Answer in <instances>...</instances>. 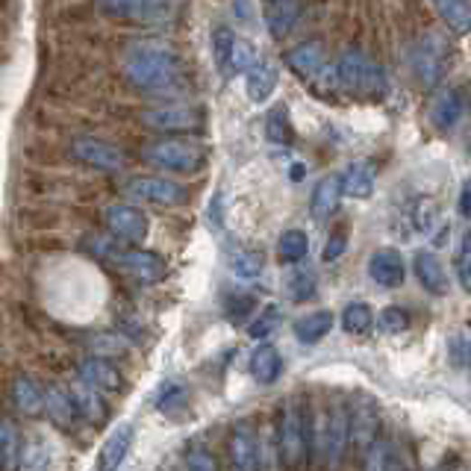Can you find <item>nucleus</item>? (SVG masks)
Here are the masks:
<instances>
[{
    "instance_id": "nucleus-3",
    "label": "nucleus",
    "mask_w": 471,
    "mask_h": 471,
    "mask_svg": "<svg viewBox=\"0 0 471 471\" xmlns=\"http://www.w3.org/2000/svg\"><path fill=\"white\" fill-rule=\"evenodd\" d=\"M142 160L162 168V171H174V174H198L200 168L207 165V151L200 148L198 142L189 139H160L144 144Z\"/></svg>"
},
{
    "instance_id": "nucleus-25",
    "label": "nucleus",
    "mask_w": 471,
    "mask_h": 471,
    "mask_svg": "<svg viewBox=\"0 0 471 471\" xmlns=\"http://www.w3.org/2000/svg\"><path fill=\"white\" fill-rule=\"evenodd\" d=\"M339 198H342V186H339V177L330 174L324 177V180L316 186V192H312V200H309V212L316 221H328L336 207H339Z\"/></svg>"
},
{
    "instance_id": "nucleus-17",
    "label": "nucleus",
    "mask_w": 471,
    "mask_h": 471,
    "mask_svg": "<svg viewBox=\"0 0 471 471\" xmlns=\"http://www.w3.org/2000/svg\"><path fill=\"white\" fill-rule=\"evenodd\" d=\"M286 65L304 80H316V77L328 69V60H324V44L321 42H304L298 48H291L286 53Z\"/></svg>"
},
{
    "instance_id": "nucleus-32",
    "label": "nucleus",
    "mask_w": 471,
    "mask_h": 471,
    "mask_svg": "<svg viewBox=\"0 0 471 471\" xmlns=\"http://www.w3.org/2000/svg\"><path fill=\"white\" fill-rule=\"evenodd\" d=\"M372 324H374V312L368 304H363V300H356V304H347L345 312H342V328L345 333H351V336H363L372 330Z\"/></svg>"
},
{
    "instance_id": "nucleus-40",
    "label": "nucleus",
    "mask_w": 471,
    "mask_h": 471,
    "mask_svg": "<svg viewBox=\"0 0 471 471\" xmlns=\"http://www.w3.org/2000/svg\"><path fill=\"white\" fill-rule=\"evenodd\" d=\"M186 398H189V392H186V386L180 383V380H165V383L160 386V392H156V410H162V412L183 410Z\"/></svg>"
},
{
    "instance_id": "nucleus-5",
    "label": "nucleus",
    "mask_w": 471,
    "mask_h": 471,
    "mask_svg": "<svg viewBox=\"0 0 471 471\" xmlns=\"http://www.w3.org/2000/svg\"><path fill=\"white\" fill-rule=\"evenodd\" d=\"M207 112L192 104H162L142 112V125L156 133H195L204 127Z\"/></svg>"
},
{
    "instance_id": "nucleus-31",
    "label": "nucleus",
    "mask_w": 471,
    "mask_h": 471,
    "mask_svg": "<svg viewBox=\"0 0 471 471\" xmlns=\"http://www.w3.org/2000/svg\"><path fill=\"white\" fill-rule=\"evenodd\" d=\"M433 6L454 36H466L471 30V6L466 0H433Z\"/></svg>"
},
{
    "instance_id": "nucleus-6",
    "label": "nucleus",
    "mask_w": 471,
    "mask_h": 471,
    "mask_svg": "<svg viewBox=\"0 0 471 471\" xmlns=\"http://www.w3.org/2000/svg\"><path fill=\"white\" fill-rule=\"evenodd\" d=\"M309 433L316 436V451L328 457V463L336 466L347 448V410L333 407L328 416H319L309 424Z\"/></svg>"
},
{
    "instance_id": "nucleus-47",
    "label": "nucleus",
    "mask_w": 471,
    "mask_h": 471,
    "mask_svg": "<svg viewBox=\"0 0 471 471\" xmlns=\"http://www.w3.org/2000/svg\"><path fill=\"white\" fill-rule=\"evenodd\" d=\"M254 309V298H230L227 300V316L233 319V321H242L245 316H248V312Z\"/></svg>"
},
{
    "instance_id": "nucleus-23",
    "label": "nucleus",
    "mask_w": 471,
    "mask_h": 471,
    "mask_svg": "<svg viewBox=\"0 0 471 471\" xmlns=\"http://www.w3.org/2000/svg\"><path fill=\"white\" fill-rule=\"evenodd\" d=\"M363 457H365V471H407V457L389 439H377Z\"/></svg>"
},
{
    "instance_id": "nucleus-28",
    "label": "nucleus",
    "mask_w": 471,
    "mask_h": 471,
    "mask_svg": "<svg viewBox=\"0 0 471 471\" xmlns=\"http://www.w3.org/2000/svg\"><path fill=\"white\" fill-rule=\"evenodd\" d=\"M280 372H283V356H280V351L274 345H260L251 356V374L256 383H274V380L280 377Z\"/></svg>"
},
{
    "instance_id": "nucleus-54",
    "label": "nucleus",
    "mask_w": 471,
    "mask_h": 471,
    "mask_svg": "<svg viewBox=\"0 0 471 471\" xmlns=\"http://www.w3.org/2000/svg\"><path fill=\"white\" fill-rule=\"evenodd\" d=\"M466 4H468V6H471V0H466Z\"/></svg>"
},
{
    "instance_id": "nucleus-44",
    "label": "nucleus",
    "mask_w": 471,
    "mask_h": 471,
    "mask_svg": "<svg viewBox=\"0 0 471 471\" xmlns=\"http://www.w3.org/2000/svg\"><path fill=\"white\" fill-rule=\"evenodd\" d=\"M186 468L189 471H218L216 466V457H212V451L207 445H189V451H186Z\"/></svg>"
},
{
    "instance_id": "nucleus-19",
    "label": "nucleus",
    "mask_w": 471,
    "mask_h": 471,
    "mask_svg": "<svg viewBox=\"0 0 471 471\" xmlns=\"http://www.w3.org/2000/svg\"><path fill=\"white\" fill-rule=\"evenodd\" d=\"M463 109H466V100H463V92L459 88H448V92L436 95L433 106H430V121L436 130H454L459 125V118H463Z\"/></svg>"
},
{
    "instance_id": "nucleus-18",
    "label": "nucleus",
    "mask_w": 471,
    "mask_h": 471,
    "mask_svg": "<svg viewBox=\"0 0 471 471\" xmlns=\"http://www.w3.org/2000/svg\"><path fill=\"white\" fill-rule=\"evenodd\" d=\"M165 6V0H97L100 15L115 21H148Z\"/></svg>"
},
{
    "instance_id": "nucleus-36",
    "label": "nucleus",
    "mask_w": 471,
    "mask_h": 471,
    "mask_svg": "<svg viewBox=\"0 0 471 471\" xmlns=\"http://www.w3.org/2000/svg\"><path fill=\"white\" fill-rule=\"evenodd\" d=\"M21 463V439L13 421L4 419V430H0V468L13 471Z\"/></svg>"
},
{
    "instance_id": "nucleus-21",
    "label": "nucleus",
    "mask_w": 471,
    "mask_h": 471,
    "mask_svg": "<svg viewBox=\"0 0 471 471\" xmlns=\"http://www.w3.org/2000/svg\"><path fill=\"white\" fill-rule=\"evenodd\" d=\"M342 195L365 200L374 195V165L372 162H354L345 168V174L339 177Z\"/></svg>"
},
{
    "instance_id": "nucleus-24",
    "label": "nucleus",
    "mask_w": 471,
    "mask_h": 471,
    "mask_svg": "<svg viewBox=\"0 0 471 471\" xmlns=\"http://www.w3.org/2000/svg\"><path fill=\"white\" fill-rule=\"evenodd\" d=\"M69 395L74 401V412H80V416L88 421V424H100L106 416V407H104V398H100V392L86 386L83 380H74Z\"/></svg>"
},
{
    "instance_id": "nucleus-30",
    "label": "nucleus",
    "mask_w": 471,
    "mask_h": 471,
    "mask_svg": "<svg viewBox=\"0 0 471 471\" xmlns=\"http://www.w3.org/2000/svg\"><path fill=\"white\" fill-rule=\"evenodd\" d=\"M295 336H298V342H304V345H316L321 342L324 336H328L333 330V312L328 309H319V312H309V316L304 319H298L295 321Z\"/></svg>"
},
{
    "instance_id": "nucleus-22",
    "label": "nucleus",
    "mask_w": 471,
    "mask_h": 471,
    "mask_svg": "<svg viewBox=\"0 0 471 471\" xmlns=\"http://www.w3.org/2000/svg\"><path fill=\"white\" fill-rule=\"evenodd\" d=\"M300 18V0H274L265 9V24L272 39H286Z\"/></svg>"
},
{
    "instance_id": "nucleus-42",
    "label": "nucleus",
    "mask_w": 471,
    "mask_h": 471,
    "mask_svg": "<svg viewBox=\"0 0 471 471\" xmlns=\"http://www.w3.org/2000/svg\"><path fill=\"white\" fill-rule=\"evenodd\" d=\"M256 62H260V56H256L254 44L245 42V39H236V48H233V56H230V74H227V77L248 74Z\"/></svg>"
},
{
    "instance_id": "nucleus-34",
    "label": "nucleus",
    "mask_w": 471,
    "mask_h": 471,
    "mask_svg": "<svg viewBox=\"0 0 471 471\" xmlns=\"http://www.w3.org/2000/svg\"><path fill=\"white\" fill-rule=\"evenodd\" d=\"M309 251V239L304 230H286L277 242V256L283 263H300Z\"/></svg>"
},
{
    "instance_id": "nucleus-10",
    "label": "nucleus",
    "mask_w": 471,
    "mask_h": 471,
    "mask_svg": "<svg viewBox=\"0 0 471 471\" xmlns=\"http://www.w3.org/2000/svg\"><path fill=\"white\" fill-rule=\"evenodd\" d=\"M377 430H380V416L374 401H356L351 412H347V445L354 451L365 454L368 448L377 442Z\"/></svg>"
},
{
    "instance_id": "nucleus-46",
    "label": "nucleus",
    "mask_w": 471,
    "mask_h": 471,
    "mask_svg": "<svg viewBox=\"0 0 471 471\" xmlns=\"http://www.w3.org/2000/svg\"><path fill=\"white\" fill-rule=\"evenodd\" d=\"M345 248H347V236H345V230H336V233L330 236V239H328V245H324L321 260H324V263L339 260V256L345 254Z\"/></svg>"
},
{
    "instance_id": "nucleus-55",
    "label": "nucleus",
    "mask_w": 471,
    "mask_h": 471,
    "mask_svg": "<svg viewBox=\"0 0 471 471\" xmlns=\"http://www.w3.org/2000/svg\"><path fill=\"white\" fill-rule=\"evenodd\" d=\"M268 4H274V0H268Z\"/></svg>"
},
{
    "instance_id": "nucleus-39",
    "label": "nucleus",
    "mask_w": 471,
    "mask_h": 471,
    "mask_svg": "<svg viewBox=\"0 0 471 471\" xmlns=\"http://www.w3.org/2000/svg\"><path fill=\"white\" fill-rule=\"evenodd\" d=\"M265 136L272 144H291V125L286 106H274L265 118Z\"/></svg>"
},
{
    "instance_id": "nucleus-4",
    "label": "nucleus",
    "mask_w": 471,
    "mask_h": 471,
    "mask_svg": "<svg viewBox=\"0 0 471 471\" xmlns=\"http://www.w3.org/2000/svg\"><path fill=\"white\" fill-rule=\"evenodd\" d=\"M309 448V421L298 403H286L280 412V457L286 468H298L304 463Z\"/></svg>"
},
{
    "instance_id": "nucleus-14",
    "label": "nucleus",
    "mask_w": 471,
    "mask_h": 471,
    "mask_svg": "<svg viewBox=\"0 0 471 471\" xmlns=\"http://www.w3.org/2000/svg\"><path fill=\"white\" fill-rule=\"evenodd\" d=\"M368 274L380 289H398L407 277V265H403V256L395 248H380L368 260Z\"/></svg>"
},
{
    "instance_id": "nucleus-7",
    "label": "nucleus",
    "mask_w": 471,
    "mask_h": 471,
    "mask_svg": "<svg viewBox=\"0 0 471 471\" xmlns=\"http://www.w3.org/2000/svg\"><path fill=\"white\" fill-rule=\"evenodd\" d=\"M445 65H448V51L439 36H424L419 44H412L410 69L424 88L439 86V80L445 77Z\"/></svg>"
},
{
    "instance_id": "nucleus-45",
    "label": "nucleus",
    "mask_w": 471,
    "mask_h": 471,
    "mask_svg": "<svg viewBox=\"0 0 471 471\" xmlns=\"http://www.w3.org/2000/svg\"><path fill=\"white\" fill-rule=\"evenodd\" d=\"M277 324H280V309L277 307H268L265 312H260V319L251 321L248 333L254 336V339H268V336L277 330Z\"/></svg>"
},
{
    "instance_id": "nucleus-12",
    "label": "nucleus",
    "mask_w": 471,
    "mask_h": 471,
    "mask_svg": "<svg viewBox=\"0 0 471 471\" xmlns=\"http://www.w3.org/2000/svg\"><path fill=\"white\" fill-rule=\"evenodd\" d=\"M112 265H118L121 272L142 280V283H156V280L165 274L162 256L153 251H139V248H127V251L118 248V254L112 256Z\"/></svg>"
},
{
    "instance_id": "nucleus-26",
    "label": "nucleus",
    "mask_w": 471,
    "mask_h": 471,
    "mask_svg": "<svg viewBox=\"0 0 471 471\" xmlns=\"http://www.w3.org/2000/svg\"><path fill=\"white\" fill-rule=\"evenodd\" d=\"M13 401H15L21 416H27V419H36L44 412V392L32 377H15Z\"/></svg>"
},
{
    "instance_id": "nucleus-27",
    "label": "nucleus",
    "mask_w": 471,
    "mask_h": 471,
    "mask_svg": "<svg viewBox=\"0 0 471 471\" xmlns=\"http://www.w3.org/2000/svg\"><path fill=\"white\" fill-rule=\"evenodd\" d=\"M416 277H419V283L433 291V295H445L448 291V274H445V268L439 263V256L430 254V251H419L416 254Z\"/></svg>"
},
{
    "instance_id": "nucleus-50",
    "label": "nucleus",
    "mask_w": 471,
    "mask_h": 471,
    "mask_svg": "<svg viewBox=\"0 0 471 471\" xmlns=\"http://www.w3.org/2000/svg\"><path fill=\"white\" fill-rule=\"evenodd\" d=\"M459 283H463L466 291H471V256L459 263Z\"/></svg>"
},
{
    "instance_id": "nucleus-53",
    "label": "nucleus",
    "mask_w": 471,
    "mask_h": 471,
    "mask_svg": "<svg viewBox=\"0 0 471 471\" xmlns=\"http://www.w3.org/2000/svg\"><path fill=\"white\" fill-rule=\"evenodd\" d=\"M0 430H4V419H0Z\"/></svg>"
},
{
    "instance_id": "nucleus-52",
    "label": "nucleus",
    "mask_w": 471,
    "mask_h": 471,
    "mask_svg": "<svg viewBox=\"0 0 471 471\" xmlns=\"http://www.w3.org/2000/svg\"><path fill=\"white\" fill-rule=\"evenodd\" d=\"M291 180H304V165L300 162L291 165Z\"/></svg>"
},
{
    "instance_id": "nucleus-49",
    "label": "nucleus",
    "mask_w": 471,
    "mask_h": 471,
    "mask_svg": "<svg viewBox=\"0 0 471 471\" xmlns=\"http://www.w3.org/2000/svg\"><path fill=\"white\" fill-rule=\"evenodd\" d=\"M459 212L466 218H471V177L463 183V192H459Z\"/></svg>"
},
{
    "instance_id": "nucleus-8",
    "label": "nucleus",
    "mask_w": 471,
    "mask_h": 471,
    "mask_svg": "<svg viewBox=\"0 0 471 471\" xmlns=\"http://www.w3.org/2000/svg\"><path fill=\"white\" fill-rule=\"evenodd\" d=\"M71 156L77 162H83L88 168H97V171H121L127 165V156L118 144H112L106 139L97 136H80L71 142Z\"/></svg>"
},
{
    "instance_id": "nucleus-48",
    "label": "nucleus",
    "mask_w": 471,
    "mask_h": 471,
    "mask_svg": "<svg viewBox=\"0 0 471 471\" xmlns=\"http://www.w3.org/2000/svg\"><path fill=\"white\" fill-rule=\"evenodd\" d=\"M233 9L236 15H239V21H245V24H251L254 21V0H233Z\"/></svg>"
},
{
    "instance_id": "nucleus-37",
    "label": "nucleus",
    "mask_w": 471,
    "mask_h": 471,
    "mask_svg": "<svg viewBox=\"0 0 471 471\" xmlns=\"http://www.w3.org/2000/svg\"><path fill=\"white\" fill-rule=\"evenodd\" d=\"M265 268V256L260 251H233L230 272L239 280H256Z\"/></svg>"
},
{
    "instance_id": "nucleus-20",
    "label": "nucleus",
    "mask_w": 471,
    "mask_h": 471,
    "mask_svg": "<svg viewBox=\"0 0 471 471\" xmlns=\"http://www.w3.org/2000/svg\"><path fill=\"white\" fill-rule=\"evenodd\" d=\"M277 80H280L277 65L268 60H260L248 74H245V92H248L254 104H265V100L274 95Z\"/></svg>"
},
{
    "instance_id": "nucleus-16",
    "label": "nucleus",
    "mask_w": 471,
    "mask_h": 471,
    "mask_svg": "<svg viewBox=\"0 0 471 471\" xmlns=\"http://www.w3.org/2000/svg\"><path fill=\"white\" fill-rule=\"evenodd\" d=\"M230 463L236 471H260V439L248 424H236L230 436Z\"/></svg>"
},
{
    "instance_id": "nucleus-51",
    "label": "nucleus",
    "mask_w": 471,
    "mask_h": 471,
    "mask_svg": "<svg viewBox=\"0 0 471 471\" xmlns=\"http://www.w3.org/2000/svg\"><path fill=\"white\" fill-rule=\"evenodd\" d=\"M221 195H216V198H212V209H209V221L212 224H216V227H218V224H221Z\"/></svg>"
},
{
    "instance_id": "nucleus-43",
    "label": "nucleus",
    "mask_w": 471,
    "mask_h": 471,
    "mask_svg": "<svg viewBox=\"0 0 471 471\" xmlns=\"http://www.w3.org/2000/svg\"><path fill=\"white\" fill-rule=\"evenodd\" d=\"M410 328V316L403 312L401 307H386L380 309V319H377V330L386 333V336H398Z\"/></svg>"
},
{
    "instance_id": "nucleus-33",
    "label": "nucleus",
    "mask_w": 471,
    "mask_h": 471,
    "mask_svg": "<svg viewBox=\"0 0 471 471\" xmlns=\"http://www.w3.org/2000/svg\"><path fill=\"white\" fill-rule=\"evenodd\" d=\"M316 286H319V280L309 268H295V272L286 277V295L295 300V304H304V300L316 295Z\"/></svg>"
},
{
    "instance_id": "nucleus-2",
    "label": "nucleus",
    "mask_w": 471,
    "mask_h": 471,
    "mask_svg": "<svg viewBox=\"0 0 471 471\" xmlns=\"http://www.w3.org/2000/svg\"><path fill=\"white\" fill-rule=\"evenodd\" d=\"M336 83L347 95H360V97H383L389 88L383 69L356 48L342 53L339 65H336Z\"/></svg>"
},
{
    "instance_id": "nucleus-1",
    "label": "nucleus",
    "mask_w": 471,
    "mask_h": 471,
    "mask_svg": "<svg viewBox=\"0 0 471 471\" xmlns=\"http://www.w3.org/2000/svg\"><path fill=\"white\" fill-rule=\"evenodd\" d=\"M125 77L142 92H168L183 80V56L171 44L136 42L125 53Z\"/></svg>"
},
{
    "instance_id": "nucleus-11",
    "label": "nucleus",
    "mask_w": 471,
    "mask_h": 471,
    "mask_svg": "<svg viewBox=\"0 0 471 471\" xmlns=\"http://www.w3.org/2000/svg\"><path fill=\"white\" fill-rule=\"evenodd\" d=\"M106 218V227L115 239H125V242H144L148 239V230H151V221L148 216L133 207V204H112L104 212Z\"/></svg>"
},
{
    "instance_id": "nucleus-13",
    "label": "nucleus",
    "mask_w": 471,
    "mask_h": 471,
    "mask_svg": "<svg viewBox=\"0 0 471 471\" xmlns=\"http://www.w3.org/2000/svg\"><path fill=\"white\" fill-rule=\"evenodd\" d=\"M133 439H136V428L130 421H121L112 428V433L106 436V442L100 445L97 454V471H118L121 463L127 459Z\"/></svg>"
},
{
    "instance_id": "nucleus-35",
    "label": "nucleus",
    "mask_w": 471,
    "mask_h": 471,
    "mask_svg": "<svg viewBox=\"0 0 471 471\" xmlns=\"http://www.w3.org/2000/svg\"><path fill=\"white\" fill-rule=\"evenodd\" d=\"M236 32L230 27H216L212 30V56H216V65L221 77L230 74V56H233V48H236Z\"/></svg>"
},
{
    "instance_id": "nucleus-29",
    "label": "nucleus",
    "mask_w": 471,
    "mask_h": 471,
    "mask_svg": "<svg viewBox=\"0 0 471 471\" xmlns=\"http://www.w3.org/2000/svg\"><path fill=\"white\" fill-rule=\"evenodd\" d=\"M44 412H48L51 421L60 424V428H71L77 412H74V401L69 395V389H62V386L44 389Z\"/></svg>"
},
{
    "instance_id": "nucleus-38",
    "label": "nucleus",
    "mask_w": 471,
    "mask_h": 471,
    "mask_svg": "<svg viewBox=\"0 0 471 471\" xmlns=\"http://www.w3.org/2000/svg\"><path fill=\"white\" fill-rule=\"evenodd\" d=\"M51 448L44 439H39V436H32V439L21 448V471H44L51 463Z\"/></svg>"
},
{
    "instance_id": "nucleus-9",
    "label": "nucleus",
    "mask_w": 471,
    "mask_h": 471,
    "mask_svg": "<svg viewBox=\"0 0 471 471\" xmlns=\"http://www.w3.org/2000/svg\"><path fill=\"white\" fill-rule=\"evenodd\" d=\"M127 195L139 204L151 207H180L186 204L189 192L174 180H165V177H136V180L127 183Z\"/></svg>"
},
{
    "instance_id": "nucleus-41",
    "label": "nucleus",
    "mask_w": 471,
    "mask_h": 471,
    "mask_svg": "<svg viewBox=\"0 0 471 471\" xmlns=\"http://www.w3.org/2000/svg\"><path fill=\"white\" fill-rule=\"evenodd\" d=\"M86 345L92 347L95 356H100V360H106V356H121V354H127L125 336H118V333H95Z\"/></svg>"
},
{
    "instance_id": "nucleus-15",
    "label": "nucleus",
    "mask_w": 471,
    "mask_h": 471,
    "mask_svg": "<svg viewBox=\"0 0 471 471\" xmlns=\"http://www.w3.org/2000/svg\"><path fill=\"white\" fill-rule=\"evenodd\" d=\"M77 380H83L86 386H92L97 392H121L125 389V374H121L112 363L100 360V356H88V360L77 365Z\"/></svg>"
}]
</instances>
